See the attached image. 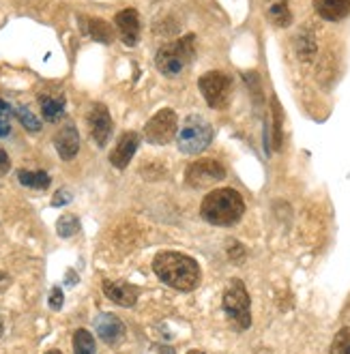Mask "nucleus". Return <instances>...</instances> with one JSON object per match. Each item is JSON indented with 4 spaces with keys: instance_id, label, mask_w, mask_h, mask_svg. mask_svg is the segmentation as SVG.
<instances>
[{
    "instance_id": "f704fd0d",
    "label": "nucleus",
    "mask_w": 350,
    "mask_h": 354,
    "mask_svg": "<svg viewBox=\"0 0 350 354\" xmlns=\"http://www.w3.org/2000/svg\"><path fill=\"white\" fill-rule=\"evenodd\" d=\"M187 354H207V352H202V350H190Z\"/></svg>"
},
{
    "instance_id": "1a4fd4ad",
    "label": "nucleus",
    "mask_w": 350,
    "mask_h": 354,
    "mask_svg": "<svg viewBox=\"0 0 350 354\" xmlns=\"http://www.w3.org/2000/svg\"><path fill=\"white\" fill-rule=\"evenodd\" d=\"M86 122H89L91 138L95 140L99 149H104L112 136V116L104 103H95L86 116Z\"/></svg>"
},
{
    "instance_id": "c756f323",
    "label": "nucleus",
    "mask_w": 350,
    "mask_h": 354,
    "mask_svg": "<svg viewBox=\"0 0 350 354\" xmlns=\"http://www.w3.org/2000/svg\"><path fill=\"white\" fill-rule=\"evenodd\" d=\"M67 202H71L69 192H67V189H60V192L56 194V198L52 200V206H63V204H67Z\"/></svg>"
},
{
    "instance_id": "a211bd4d",
    "label": "nucleus",
    "mask_w": 350,
    "mask_h": 354,
    "mask_svg": "<svg viewBox=\"0 0 350 354\" xmlns=\"http://www.w3.org/2000/svg\"><path fill=\"white\" fill-rule=\"evenodd\" d=\"M266 15H269L271 22L279 28L291 26V22H293V13H291V9H288V0H269Z\"/></svg>"
},
{
    "instance_id": "39448f33",
    "label": "nucleus",
    "mask_w": 350,
    "mask_h": 354,
    "mask_svg": "<svg viewBox=\"0 0 350 354\" xmlns=\"http://www.w3.org/2000/svg\"><path fill=\"white\" fill-rule=\"evenodd\" d=\"M223 311L241 330L252 326V299L241 279H232L223 292Z\"/></svg>"
},
{
    "instance_id": "72a5a7b5",
    "label": "nucleus",
    "mask_w": 350,
    "mask_h": 354,
    "mask_svg": "<svg viewBox=\"0 0 350 354\" xmlns=\"http://www.w3.org/2000/svg\"><path fill=\"white\" fill-rule=\"evenodd\" d=\"M256 354H271V352L266 350V348H260V350H256Z\"/></svg>"
},
{
    "instance_id": "bb28decb",
    "label": "nucleus",
    "mask_w": 350,
    "mask_h": 354,
    "mask_svg": "<svg viewBox=\"0 0 350 354\" xmlns=\"http://www.w3.org/2000/svg\"><path fill=\"white\" fill-rule=\"evenodd\" d=\"M228 258L234 262V264H241L243 258H245V247L241 243H230L228 247Z\"/></svg>"
},
{
    "instance_id": "4468645a",
    "label": "nucleus",
    "mask_w": 350,
    "mask_h": 354,
    "mask_svg": "<svg viewBox=\"0 0 350 354\" xmlns=\"http://www.w3.org/2000/svg\"><path fill=\"white\" fill-rule=\"evenodd\" d=\"M54 147L58 151V155L63 157L65 161H71L77 151H80V133L73 124H65L63 129L56 131L54 136Z\"/></svg>"
},
{
    "instance_id": "9d476101",
    "label": "nucleus",
    "mask_w": 350,
    "mask_h": 354,
    "mask_svg": "<svg viewBox=\"0 0 350 354\" xmlns=\"http://www.w3.org/2000/svg\"><path fill=\"white\" fill-rule=\"evenodd\" d=\"M116 30L122 39V44L133 48L140 41V15L136 9H122L114 17Z\"/></svg>"
},
{
    "instance_id": "20e7f679",
    "label": "nucleus",
    "mask_w": 350,
    "mask_h": 354,
    "mask_svg": "<svg viewBox=\"0 0 350 354\" xmlns=\"http://www.w3.org/2000/svg\"><path fill=\"white\" fill-rule=\"evenodd\" d=\"M178 151L185 155H198L202 151L209 149V144L213 142V127L207 118L202 116H190L185 118L183 127L178 129L176 136Z\"/></svg>"
},
{
    "instance_id": "2eb2a0df",
    "label": "nucleus",
    "mask_w": 350,
    "mask_h": 354,
    "mask_svg": "<svg viewBox=\"0 0 350 354\" xmlns=\"http://www.w3.org/2000/svg\"><path fill=\"white\" fill-rule=\"evenodd\" d=\"M39 106H41V114L48 122H56L63 118L65 112V95L63 93H39Z\"/></svg>"
},
{
    "instance_id": "ddd939ff",
    "label": "nucleus",
    "mask_w": 350,
    "mask_h": 354,
    "mask_svg": "<svg viewBox=\"0 0 350 354\" xmlns=\"http://www.w3.org/2000/svg\"><path fill=\"white\" fill-rule=\"evenodd\" d=\"M104 295L120 307H133L140 297V290L127 281H110L108 279V281H104Z\"/></svg>"
},
{
    "instance_id": "c85d7f7f",
    "label": "nucleus",
    "mask_w": 350,
    "mask_h": 354,
    "mask_svg": "<svg viewBox=\"0 0 350 354\" xmlns=\"http://www.w3.org/2000/svg\"><path fill=\"white\" fill-rule=\"evenodd\" d=\"M9 170H11V159L3 149H0V176H5Z\"/></svg>"
},
{
    "instance_id": "4be33fe9",
    "label": "nucleus",
    "mask_w": 350,
    "mask_h": 354,
    "mask_svg": "<svg viewBox=\"0 0 350 354\" xmlns=\"http://www.w3.org/2000/svg\"><path fill=\"white\" fill-rule=\"evenodd\" d=\"M282 120H284L282 108H279L277 99H273V147H275V151H279V149H282V144H284Z\"/></svg>"
},
{
    "instance_id": "f3484780",
    "label": "nucleus",
    "mask_w": 350,
    "mask_h": 354,
    "mask_svg": "<svg viewBox=\"0 0 350 354\" xmlns=\"http://www.w3.org/2000/svg\"><path fill=\"white\" fill-rule=\"evenodd\" d=\"M84 32L89 37H93L95 41H99V44H112L114 39V30L112 26L106 22V19H99V17H86L84 19Z\"/></svg>"
},
{
    "instance_id": "2f4dec72",
    "label": "nucleus",
    "mask_w": 350,
    "mask_h": 354,
    "mask_svg": "<svg viewBox=\"0 0 350 354\" xmlns=\"http://www.w3.org/2000/svg\"><path fill=\"white\" fill-rule=\"evenodd\" d=\"M159 354H174V350H172L170 346H163V348L159 350Z\"/></svg>"
},
{
    "instance_id": "cd10ccee",
    "label": "nucleus",
    "mask_w": 350,
    "mask_h": 354,
    "mask_svg": "<svg viewBox=\"0 0 350 354\" xmlns=\"http://www.w3.org/2000/svg\"><path fill=\"white\" fill-rule=\"evenodd\" d=\"M50 307H52V309H60V307H63V290H60V288H52Z\"/></svg>"
},
{
    "instance_id": "0eeeda50",
    "label": "nucleus",
    "mask_w": 350,
    "mask_h": 354,
    "mask_svg": "<svg viewBox=\"0 0 350 354\" xmlns=\"http://www.w3.org/2000/svg\"><path fill=\"white\" fill-rule=\"evenodd\" d=\"M178 131V118L176 112L170 108L159 110L144 127V138H147L149 144H155V147H163L168 144Z\"/></svg>"
},
{
    "instance_id": "6e6552de",
    "label": "nucleus",
    "mask_w": 350,
    "mask_h": 354,
    "mask_svg": "<svg viewBox=\"0 0 350 354\" xmlns=\"http://www.w3.org/2000/svg\"><path fill=\"white\" fill-rule=\"evenodd\" d=\"M185 178H187V185L194 187V189H202V187H209V185L223 180L225 168L215 159H200L190 165Z\"/></svg>"
},
{
    "instance_id": "393cba45",
    "label": "nucleus",
    "mask_w": 350,
    "mask_h": 354,
    "mask_svg": "<svg viewBox=\"0 0 350 354\" xmlns=\"http://www.w3.org/2000/svg\"><path fill=\"white\" fill-rule=\"evenodd\" d=\"M15 116L19 118V122H22L28 131H33V133H35V131H39V129H41L39 118H37L28 108H15Z\"/></svg>"
},
{
    "instance_id": "b1692460",
    "label": "nucleus",
    "mask_w": 350,
    "mask_h": 354,
    "mask_svg": "<svg viewBox=\"0 0 350 354\" xmlns=\"http://www.w3.org/2000/svg\"><path fill=\"white\" fill-rule=\"evenodd\" d=\"M56 227H58V234L60 236L69 239V236H73L80 230V221L75 219V215H63V217L58 219Z\"/></svg>"
},
{
    "instance_id": "6ab92c4d",
    "label": "nucleus",
    "mask_w": 350,
    "mask_h": 354,
    "mask_svg": "<svg viewBox=\"0 0 350 354\" xmlns=\"http://www.w3.org/2000/svg\"><path fill=\"white\" fill-rule=\"evenodd\" d=\"M17 180L22 183L24 187H30V189H39L44 192L50 187L52 178L48 172H41V170H19L17 172Z\"/></svg>"
},
{
    "instance_id": "f8f14e48",
    "label": "nucleus",
    "mask_w": 350,
    "mask_h": 354,
    "mask_svg": "<svg viewBox=\"0 0 350 354\" xmlns=\"http://www.w3.org/2000/svg\"><path fill=\"white\" fill-rule=\"evenodd\" d=\"M95 328H97L99 339L104 342V344H108V346H116V344L122 342V337H125V324H122L112 314H101V316H97Z\"/></svg>"
},
{
    "instance_id": "aec40b11",
    "label": "nucleus",
    "mask_w": 350,
    "mask_h": 354,
    "mask_svg": "<svg viewBox=\"0 0 350 354\" xmlns=\"http://www.w3.org/2000/svg\"><path fill=\"white\" fill-rule=\"evenodd\" d=\"M73 354H95V337L86 328L73 333Z\"/></svg>"
},
{
    "instance_id": "7c9ffc66",
    "label": "nucleus",
    "mask_w": 350,
    "mask_h": 354,
    "mask_svg": "<svg viewBox=\"0 0 350 354\" xmlns=\"http://www.w3.org/2000/svg\"><path fill=\"white\" fill-rule=\"evenodd\" d=\"M7 286H9V275L0 270V292H3V290H5Z\"/></svg>"
},
{
    "instance_id": "423d86ee",
    "label": "nucleus",
    "mask_w": 350,
    "mask_h": 354,
    "mask_svg": "<svg viewBox=\"0 0 350 354\" xmlns=\"http://www.w3.org/2000/svg\"><path fill=\"white\" fill-rule=\"evenodd\" d=\"M198 88L207 103L215 110H221L228 106L230 91H232V80L223 71H209L198 80Z\"/></svg>"
},
{
    "instance_id": "c9c22d12",
    "label": "nucleus",
    "mask_w": 350,
    "mask_h": 354,
    "mask_svg": "<svg viewBox=\"0 0 350 354\" xmlns=\"http://www.w3.org/2000/svg\"><path fill=\"white\" fill-rule=\"evenodd\" d=\"M46 354H63V352H58V350H50V352H46Z\"/></svg>"
},
{
    "instance_id": "473e14b6",
    "label": "nucleus",
    "mask_w": 350,
    "mask_h": 354,
    "mask_svg": "<svg viewBox=\"0 0 350 354\" xmlns=\"http://www.w3.org/2000/svg\"><path fill=\"white\" fill-rule=\"evenodd\" d=\"M3 333H5V320L0 316V337H3Z\"/></svg>"
},
{
    "instance_id": "dca6fc26",
    "label": "nucleus",
    "mask_w": 350,
    "mask_h": 354,
    "mask_svg": "<svg viewBox=\"0 0 350 354\" xmlns=\"http://www.w3.org/2000/svg\"><path fill=\"white\" fill-rule=\"evenodd\" d=\"M314 9L326 22H340L350 13V0H314Z\"/></svg>"
},
{
    "instance_id": "5701e85b",
    "label": "nucleus",
    "mask_w": 350,
    "mask_h": 354,
    "mask_svg": "<svg viewBox=\"0 0 350 354\" xmlns=\"http://www.w3.org/2000/svg\"><path fill=\"white\" fill-rule=\"evenodd\" d=\"M331 354H350V326H344L338 330L331 344Z\"/></svg>"
},
{
    "instance_id": "7ed1b4c3",
    "label": "nucleus",
    "mask_w": 350,
    "mask_h": 354,
    "mask_svg": "<svg viewBox=\"0 0 350 354\" xmlns=\"http://www.w3.org/2000/svg\"><path fill=\"white\" fill-rule=\"evenodd\" d=\"M194 54H196L194 35H187L183 39L172 41V44L161 46L155 54V65H157L159 73L174 77L194 60Z\"/></svg>"
},
{
    "instance_id": "9b49d317",
    "label": "nucleus",
    "mask_w": 350,
    "mask_h": 354,
    "mask_svg": "<svg viewBox=\"0 0 350 354\" xmlns=\"http://www.w3.org/2000/svg\"><path fill=\"white\" fill-rule=\"evenodd\" d=\"M140 147V136L136 131H127V133H122L116 142V147L114 151L110 153V163L114 165V168L118 170H125L129 161L133 159L136 151Z\"/></svg>"
},
{
    "instance_id": "f03ea898",
    "label": "nucleus",
    "mask_w": 350,
    "mask_h": 354,
    "mask_svg": "<svg viewBox=\"0 0 350 354\" xmlns=\"http://www.w3.org/2000/svg\"><path fill=\"white\" fill-rule=\"evenodd\" d=\"M200 213L209 223L228 227V225H234L241 221V217L245 213V202L237 189L223 187V189L211 192L207 198L202 200Z\"/></svg>"
},
{
    "instance_id": "412c9836",
    "label": "nucleus",
    "mask_w": 350,
    "mask_h": 354,
    "mask_svg": "<svg viewBox=\"0 0 350 354\" xmlns=\"http://www.w3.org/2000/svg\"><path fill=\"white\" fill-rule=\"evenodd\" d=\"M295 48H297V54H299L301 60H312L314 54H316V41H314V35H312V32H307V30L301 32V35L297 37Z\"/></svg>"
},
{
    "instance_id": "f257e3e1",
    "label": "nucleus",
    "mask_w": 350,
    "mask_h": 354,
    "mask_svg": "<svg viewBox=\"0 0 350 354\" xmlns=\"http://www.w3.org/2000/svg\"><path fill=\"white\" fill-rule=\"evenodd\" d=\"M155 275L178 292H192L200 283V266L194 258L178 252H159L153 260Z\"/></svg>"
},
{
    "instance_id": "a878e982",
    "label": "nucleus",
    "mask_w": 350,
    "mask_h": 354,
    "mask_svg": "<svg viewBox=\"0 0 350 354\" xmlns=\"http://www.w3.org/2000/svg\"><path fill=\"white\" fill-rule=\"evenodd\" d=\"M11 133V108L5 99H0V138Z\"/></svg>"
}]
</instances>
